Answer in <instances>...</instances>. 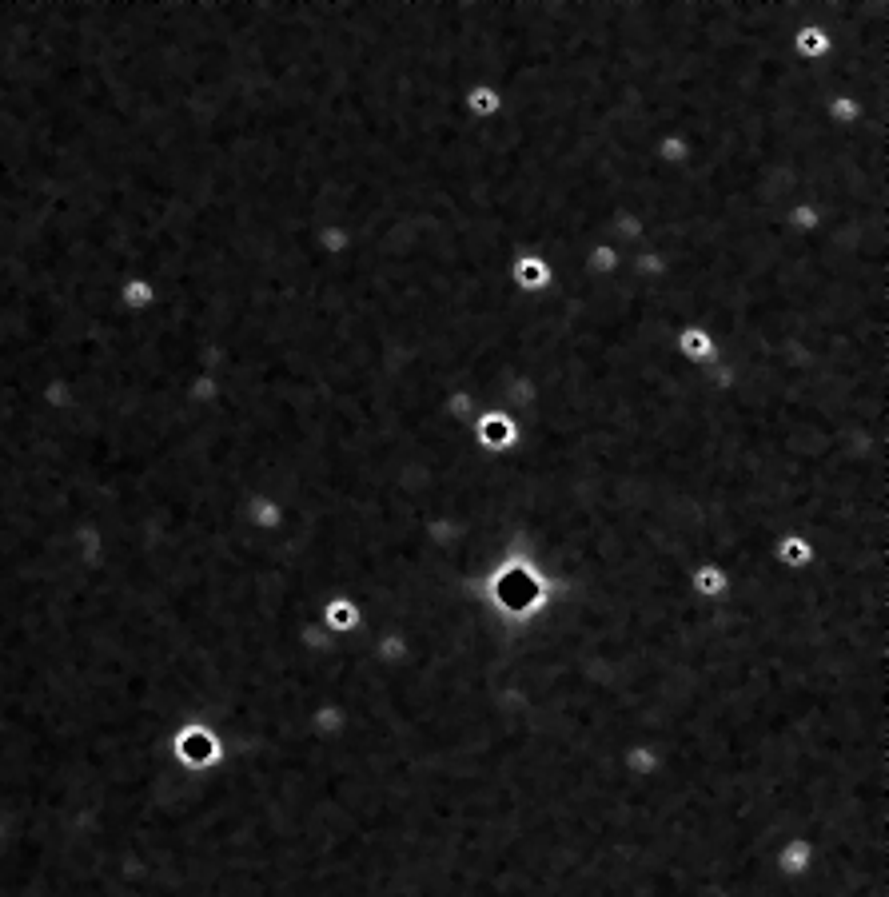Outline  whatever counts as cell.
Returning a JSON list of instances; mask_svg holds the SVG:
<instances>
[{"mask_svg": "<svg viewBox=\"0 0 889 897\" xmlns=\"http://www.w3.org/2000/svg\"><path fill=\"white\" fill-rule=\"evenodd\" d=\"M674 351H678V359L682 363H714L718 355H722V339L710 331V327H702V323H690V327H682L678 335H674Z\"/></svg>", "mask_w": 889, "mask_h": 897, "instance_id": "1", "label": "cell"}, {"mask_svg": "<svg viewBox=\"0 0 889 897\" xmlns=\"http://www.w3.org/2000/svg\"><path fill=\"white\" fill-rule=\"evenodd\" d=\"M463 108L471 120H495L503 112V92L495 80H483V84H471L467 96H463Z\"/></svg>", "mask_w": 889, "mask_h": 897, "instance_id": "2", "label": "cell"}, {"mask_svg": "<svg viewBox=\"0 0 889 897\" xmlns=\"http://www.w3.org/2000/svg\"><path fill=\"white\" fill-rule=\"evenodd\" d=\"M120 307L124 311H152V307H160V284H152V276H128L120 284Z\"/></svg>", "mask_w": 889, "mask_h": 897, "instance_id": "3", "label": "cell"}, {"mask_svg": "<svg viewBox=\"0 0 889 897\" xmlns=\"http://www.w3.org/2000/svg\"><path fill=\"white\" fill-rule=\"evenodd\" d=\"M618 264H622V244H591L587 252H583V268L591 272V276H614L618 272Z\"/></svg>", "mask_w": 889, "mask_h": 897, "instance_id": "4", "label": "cell"}]
</instances>
